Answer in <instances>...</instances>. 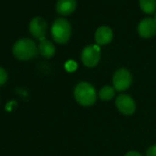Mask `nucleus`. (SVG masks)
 <instances>
[{
    "label": "nucleus",
    "mask_w": 156,
    "mask_h": 156,
    "mask_svg": "<svg viewBox=\"0 0 156 156\" xmlns=\"http://www.w3.org/2000/svg\"><path fill=\"white\" fill-rule=\"evenodd\" d=\"M39 51L36 43L28 38H22L18 40L13 47V55L20 61H29L35 57Z\"/></svg>",
    "instance_id": "1"
},
{
    "label": "nucleus",
    "mask_w": 156,
    "mask_h": 156,
    "mask_svg": "<svg viewBox=\"0 0 156 156\" xmlns=\"http://www.w3.org/2000/svg\"><path fill=\"white\" fill-rule=\"evenodd\" d=\"M73 96L77 103L84 107H90L97 101L96 89L87 82H81L78 84L74 88Z\"/></svg>",
    "instance_id": "2"
},
{
    "label": "nucleus",
    "mask_w": 156,
    "mask_h": 156,
    "mask_svg": "<svg viewBox=\"0 0 156 156\" xmlns=\"http://www.w3.org/2000/svg\"><path fill=\"white\" fill-rule=\"evenodd\" d=\"M71 33L72 28L68 20L62 18L55 20L51 26V36L57 43H66L71 37Z\"/></svg>",
    "instance_id": "3"
},
{
    "label": "nucleus",
    "mask_w": 156,
    "mask_h": 156,
    "mask_svg": "<svg viewBox=\"0 0 156 156\" xmlns=\"http://www.w3.org/2000/svg\"><path fill=\"white\" fill-rule=\"evenodd\" d=\"M113 87L119 92L127 90L132 83V76L129 70L126 68H120L117 70L112 78Z\"/></svg>",
    "instance_id": "4"
},
{
    "label": "nucleus",
    "mask_w": 156,
    "mask_h": 156,
    "mask_svg": "<svg viewBox=\"0 0 156 156\" xmlns=\"http://www.w3.org/2000/svg\"><path fill=\"white\" fill-rule=\"evenodd\" d=\"M100 48L98 45H88L81 53V59L83 63L87 67L96 66L100 60Z\"/></svg>",
    "instance_id": "5"
},
{
    "label": "nucleus",
    "mask_w": 156,
    "mask_h": 156,
    "mask_svg": "<svg viewBox=\"0 0 156 156\" xmlns=\"http://www.w3.org/2000/svg\"><path fill=\"white\" fill-rule=\"evenodd\" d=\"M116 107L119 111L124 115H132L136 110V103L134 99L126 94L119 95L116 98Z\"/></svg>",
    "instance_id": "6"
},
{
    "label": "nucleus",
    "mask_w": 156,
    "mask_h": 156,
    "mask_svg": "<svg viewBox=\"0 0 156 156\" xmlns=\"http://www.w3.org/2000/svg\"><path fill=\"white\" fill-rule=\"evenodd\" d=\"M30 34L40 41L45 39L47 32V22L41 17H35L30 22Z\"/></svg>",
    "instance_id": "7"
},
{
    "label": "nucleus",
    "mask_w": 156,
    "mask_h": 156,
    "mask_svg": "<svg viewBox=\"0 0 156 156\" xmlns=\"http://www.w3.org/2000/svg\"><path fill=\"white\" fill-rule=\"evenodd\" d=\"M138 32L140 36L145 39H149L154 36L156 34V21L154 19H143L138 25Z\"/></svg>",
    "instance_id": "8"
},
{
    "label": "nucleus",
    "mask_w": 156,
    "mask_h": 156,
    "mask_svg": "<svg viewBox=\"0 0 156 156\" xmlns=\"http://www.w3.org/2000/svg\"><path fill=\"white\" fill-rule=\"evenodd\" d=\"M113 39V31L108 26L99 27L95 33V41L98 45H106Z\"/></svg>",
    "instance_id": "9"
},
{
    "label": "nucleus",
    "mask_w": 156,
    "mask_h": 156,
    "mask_svg": "<svg viewBox=\"0 0 156 156\" xmlns=\"http://www.w3.org/2000/svg\"><path fill=\"white\" fill-rule=\"evenodd\" d=\"M76 8V0H58L56 3V11L61 15H69Z\"/></svg>",
    "instance_id": "10"
},
{
    "label": "nucleus",
    "mask_w": 156,
    "mask_h": 156,
    "mask_svg": "<svg viewBox=\"0 0 156 156\" xmlns=\"http://www.w3.org/2000/svg\"><path fill=\"white\" fill-rule=\"evenodd\" d=\"M38 49L41 56L45 58H51L55 53V47L53 43L51 41L46 40V39H43L41 41Z\"/></svg>",
    "instance_id": "11"
},
{
    "label": "nucleus",
    "mask_w": 156,
    "mask_h": 156,
    "mask_svg": "<svg viewBox=\"0 0 156 156\" xmlns=\"http://www.w3.org/2000/svg\"><path fill=\"white\" fill-rule=\"evenodd\" d=\"M115 88L113 87L110 86H105L103 87L98 93V97L100 99L104 100V101H108L110 99H112L115 96Z\"/></svg>",
    "instance_id": "12"
},
{
    "label": "nucleus",
    "mask_w": 156,
    "mask_h": 156,
    "mask_svg": "<svg viewBox=\"0 0 156 156\" xmlns=\"http://www.w3.org/2000/svg\"><path fill=\"white\" fill-rule=\"evenodd\" d=\"M140 9L145 13H152L156 9V0H140Z\"/></svg>",
    "instance_id": "13"
},
{
    "label": "nucleus",
    "mask_w": 156,
    "mask_h": 156,
    "mask_svg": "<svg viewBox=\"0 0 156 156\" xmlns=\"http://www.w3.org/2000/svg\"><path fill=\"white\" fill-rule=\"evenodd\" d=\"M9 74L5 68L0 66V86H3L8 82Z\"/></svg>",
    "instance_id": "14"
},
{
    "label": "nucleus",
    "mask_w": 156,
    "mask_h": 156,
    "mask_svg": "<svg viewBox=\"0 0 156 156\" xmlns=\"http://www.w3.org/2000/svg\"><path fill=\"white\" fill-rule=\"evenodd\" d=\"M65 68H66V70L69 71V72L75 71L76 68H77V63H76L75 62L70 60V61H68V62L65 63Z\"/></svg>",
    "instance_id": "15"
},
{
    "label": "nucleus",
    "mask_w": 156,
    "mask_h": 156,
    "mask_svg": "<svg viewBox=\"0 0 156 156\" xmlns=\"http://www.w3.org/2000/svg\"><path fill=\"white\" fill-rule=\"evenodd\" d=\"M146 156H156V145H152L147 150Z\"/></svg>",
    "instance_id": "16"
},
{
    "label": "nucleus",
    "mask_w": 156,
    "mask_h": 156,
    "mask_svg": "<svg viewBox=\"0 0 156 156\" xmlns=\"http://www.w3.org/2000/svg\"><path fill=\"white\" fill-rule=\"evenodd\" d=\"M125 156H142V155L136 151H130L127 152Z\"/></svg>",
    "instance_id": "17"
},
{
    "label": "nucleus",
    "mask_w": 156,
    "mask_h": 156,
    "mask_svg": "<svg viewBox=\"0 0 156 156\" xmlns=\"http://www.w3.org/2000/svg\"><path fill=\"white\" fill-rule=\"evenodd\" d=\"M154 20L156 21V13H155V17H154Z\"/></svg>",
    "instance_id": "18"
}]
</instances>
